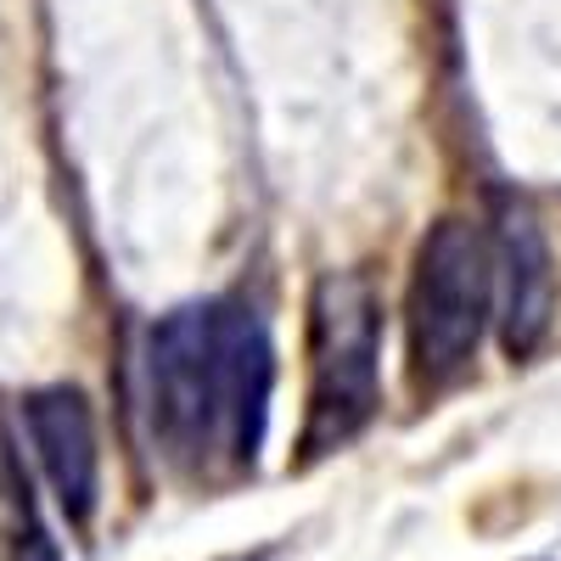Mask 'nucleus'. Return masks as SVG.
<instances>
[{
  "label": "nucleus",
  "instance_id": "nucleus-3",
  "mask_svg": "<svg viewBox=\"0 0 561 561\" xmlns=\"http://www.w3.org/2000/svg\"><path fill=\"white\" fill-rule=\"evenodd\" d=\"M382 404V309L359 270L320 275L309 298V410L304 460L354 444Z\"/></svg>",
  "mask_w": 561,
  "mask_h": 561
},
{
  "label": "nucleus",
  "instance_id": "nucleus-1",
  "mask_svg": "<svg viewBox=\"0 0 561 561\" xmlns=\"http://www.w3.org/2000/svg\"><path fill=\"white\" fill-rule=\"evenodd\" d=\"M275 348L248 298H203L163 314L140 354L152 444L185 478L253 472L270 427Z\"/></svg>",
  "mask_w": 561,
  "mask_h": 561
},
{
  "label": "nucleus",
  "instance_id": "nucleus-4",
  "mask_svg": "<svg viewBox=\"0 0 561 561\" xmlns=\"http://www.w3.org/2000/svg\"><path fill=\"white\" fill-rule=\"evenodd\" d=\"M23 427H28L34 460H39L57 511L73 528H90L96 500H102V449H96V415H90V399L68 382L34 388L23 399Z\"/></svg>",
  "mask_w": 561,
  "mask_h": 561
},
{
  "label": "nucleus",
  "instance_id": "nucleus-2",
  "mask_svg": "<svg viewBox=\"0 0 561 561\" xmlns=\"http://www.w3.org/2000/svg\"><path fill=\"white\" fill-rule=\"evenodd\" d=\"M494 248L478 225L438 219L415 248L410 293H404V354L410 382L421 393L449 388L478 359V343L494 320Z\"/></svg>",
  "mask_w": 561,
  "mask_h": 561
},
{
  "label": "nucleus",
  "instance_id": "nucleus-5",
  "mask_svg": "<svg viewBox=\"0 0 561 561\" xmlns=\"http://www.w3.org/2000/svg\"><path fill=\"white\" fill-rule=\"evenodd\" d=\"M500 287H505V304H500V337L511 354H534L539 337L550 332V314H556V275H550V248L539 237V225L528 208H511L500 219Z\"/></svg>",
  "mask_w": 561,
  "mask_h": 561
}]
</instances>
